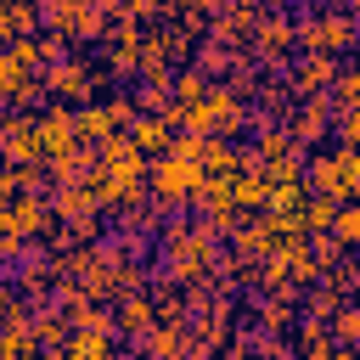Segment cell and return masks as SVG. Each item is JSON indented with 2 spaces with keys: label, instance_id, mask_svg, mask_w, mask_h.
Wrapping results in <instances>:
<instances>
[{
  "label": "cell",
  "instance_id": "1",
  "mask_svg": "<svg viewBox=\"0 0 360 360\" xmlns=\"http://www.w3.org/2000/svg\"><path fill=\"white\" fill-rule=\"evenodd\" d=\"M360 45V17L349 6H321L315 17H298V51H332V56H349Z\"/></svg>",
  "mask_w": 360,
  "mask_h": 360
},
{
  "label": "cell",
  "instance_id": "2",
  "mask_svg": "<svg viewBox=\"0 0 360 360\" xmlns=\"http://www.w3.org/2000/svg\"><path fill=\"white\" fill-rule=\"evenodd\" d=\"M202 174H208V169H202V158H186V152H174V146H169V152H158V163L146 169V186H152V197H158V202H169V208H174V202H191V197H197Z\"/></svg>",
  "mask_w": 360,
  "mask_h": 360
},
{
  "label": "cell",
  "instance_id": "3",
  "mask_svg": "<svg viewBox=\"0 0 360 360\" xmlns=\"http://www.w3.org/2000/svg\"><path fill=\"white\" fill-rule=\"evenodd\" d=\"M169 259L180 281H197L202 270H214V219H191L169 231Z\"/></svg>",
  "mask_w": 360,
  "mask_h": 360
},
{
  "label": "cell",
  "instance_id": "4",
  "mask_svg": "<svg viewBox=\"0 0 360 360\" xmlns=\"http://www.w3.org/2000/svg\"><path fill=\"white\" fill-rule=\"evenodd\" d=\"M304 180H309V191H321V197H332V202H349V197H360V186H354V169H349V146L315 152V158L304 163Z\"/></svg>",
  "mask_w": 360,
  "mask_h": 360
},
{
  "label": "cell",
  "instance_id": "5",
  "mask_svg": "<svg viewBox=\"0 0 360 360\" xmlns=\"http://www.w3.org/2000/svg\"><path fill=\"white\" fill-rule=\"evenodd\" d=\"M79 146H90V141L79 135V112H68V107H45V112H39V152H45V163L73 158Z\"/></svg>",
  "mask_w": 360,
  "mask_h": 360
},
{
  "label": "cell",
  "instance_id": "6",
  "mask_svg": "<svg viewBox=\"0 0 360 360\" xmlns=\"http://www.w3.org/2000/svg\"><path fill=\"white\" fill-rule=\"evenodd\" d=\"M45 90H56L62 101H84V96H96V73L84 56H56L45 73Z\"/></svg>",
  "mask_w": 360,
  "mask_h": 360
},
{
  "label": "cell",
  "instance_id": "7",
  "mask_svg": "<svg viewBox=\"0 0 360 360\" xmlns=\"http://www.w3.org/2000/svg\"><path fill=\"white\" fill-rule=\"evenodd\" d=\"M34 96H39L34 68L6 45V51H0V107H34Z\"/></svg>",
  "mask_w": 360,
  "mask_h": 360
},
{
  "label": "cell",
  "instance_id": "8",
  "mask_svg": "<svg viewBox=\"0 0 360 360\" xmlns=\"http://www.w3.org/2000/svg\"><path fill=\"white\" fill-rule=\"evenodd\" d=\"M332 118H338V107H332V96H304V107L292 112V141L298 146H315V141H326V129H332Z\"/></svg>",
  "mask_w": 360,
  "mask_h": 360
},
{
  "label": "cell",
  "instance_id": "9",
  "mask_svg": "<svg viewBox=\"0 0 360 360\" xmlns=\"http://www.w3.org/2000/svg\"><path fill=\"white\" fill-rule=\"evenodd\" d=\"M338 68H343V62H338L332 51H304V62L292 68V90H298V96H326L332 79H338Z\"/></svg>",
  "mask_w": 360,
  "mask_h": 360
},
{
  "label": "cell",
  "instance_id": "10",
  "mask_svg": "<svg viewBox=\"0 0 360 360\" xmlns=\"http://www.w3.org/2000/svg\"><path fill=\"white\" fill-rule=\"evenodd\" d=\"M169 129H174V124H169V112H163V118H158V112H135V118L124 124V135H129L141 152H169V141H174Z\"/></svg>",
  "mask_w": 360,
  "mask_h": 360
},
{
  "label": "cell",
  "instance_id": "11",
  "mask_svg": "<svg viewBox=\"0 0 360 360\" xmlns=\"http://www.w3.org/2000/svg\"><path fill=\"white\" fill-rule=\"evenodd\" d=\"M253 45H259V56H276V51H287V45H298V22L292 17H259L253 22Z\"/></svg>",
  "mask_w": 360,
  "mask_h": 360
},
{
  "label": "cell",
  "instance_id": "12",
  "mask_svg": "<svg viewBox=\"0 0 360 360\" xmlns=\"http://www.w3.org/2000/svg\"><path fill=\"white\" fill-rule=\"evenodd\" d=\"M112 129H124V124H118V107H112V101H107V107H84V112H79V135H84L90 146H96V141H107Z\"/></svg>",
  "mask_w": 360,
  "mask_h": 360
},
{
  "label": "cell",
  "instance_id": "13",
  "mask_svg": "<svg viewBox=\"0 0 360 360\" xmlns=\"http://www.w3.org/2000/svg\"><path fill=\"white\" fill-rule=\"evenodd\" d=\"M152 315H158V304L135 287V292L124 298V309H118V332H129V338H135V332H146V326H152Z\"/></svg>",
  "mask_w": 360,
  "mask_h": 360
},
{
  "label": "cell",
  "instance_id": "14",
  "mask_svg": "<svg viewBox=\"0 0 360 360\" xmlns=\"http://www.w3.org/2000/svg\"><path fill=\"white\" fill-rule=\"evenodd\" d=\"M332 236H338L343 248H360V197L338 202V214H332Z\"/></svg>",
  "mask_w": 360,
  "mask_h": 360
},
{
  "label": "cell",
  "instance_id": "15",
  "mask_svg": "<svg viewBox=\"0 0 360 360\" xmlns=\"http://www.w3.org/2000/svg\"><path fill=\"white\" fill-rule=\"evenodd\" d=\"M62 349H68V354H90V360H101V354H112V332H90V326H79Z\"/></svg>",
  "mask_w": 360,
  "mask_h": 360
},
{
  "label": "cell",
  "instance_id": "16",
  "mask_svg": "<svg viewBox=\"0 0 360 360\" xmlns=\"http://www.w3.org/2000/svg\"><path fill=\"white\" fill-rule=\"evenodd\" d=\"M332 107H360V62H349V68H338V79H332Z\"/></svg>",
  "mask_w": 360,
  "mask_h": 360
},
{
  "label": "cell",
  "instance_id": "17",
  "mask_svg": "<svg viewBox=\"0 0 360 360\" xmlns=\"http://www.w3.org/2000/svg\"><path fill=\"white\" fill-rule=\"evenodd\" d=\"M332 332H338L343 343H349V338H360V304H349V309H338V315H332Z\"/></svg>",
  "mask_w": 360,
  "mask_h": 360
}]
</instances>
